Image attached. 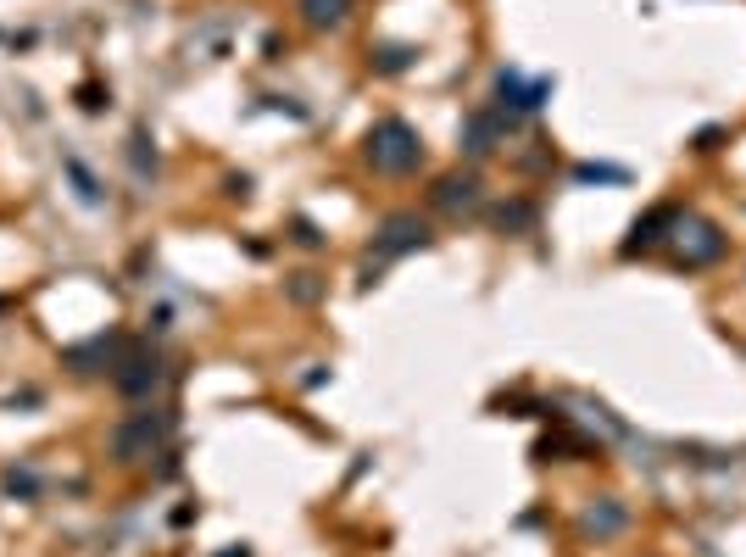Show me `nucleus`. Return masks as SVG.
Returning <instances> with one entry per match:
<instances>
[{"label": "nucleus", "mask_w": 746, "mask_h": 557, "mask_svg": "<svg viewBox=\"0 0 746 557\" xmlns=\"http://www.w3.org/2000/svg\"><path fill=\"white\" fill-rule=\"evenodd\" d=\"M418 162H424V139H418L412 123L401 117H385L368 128V168L385 173V178H407Z\"/></svg>", "instance_id": "nucleus-1"}, {"label": "nucleus", "mask_w": 746, "mask_h": 557, "mask_svg": "<svg viewBox=\"0 0 746 557\" xmlns=\"http://www.w3.org/2000/svg\"><path fill=\"white\" fill-rule=\"evenodd\" d=\"M167 435H173V418L167 412H134V418H123V424L107 435V451H112V462L134 469V462H146L151 451H162Z\"/></svg>", "instance_id": "nucleus-2"}, {"label": "nucleus", "mask_w": 746, "mask_h": 557, "mask_svg": "<svg viewBox=\"0 0 746 557\" xmlns=\"http://www.w3.org/2000/svg\"><path fill=\"white\" fill-rule=\"evenodd\" d=\"M112 385H117L128 401H146V396L162 385V357L146 351V346H139V351H123L117 368H112Z\"/></svg>", "instance_id": "nucleus-3"}, {"label": "nucleus", "mask_w": 746, "mask_h": 557, "mask_svg": "<svg viewBox=\"0 0 746 557\" xmlns=\"http://www.w3.org/2000/svg\"><path fill=\"white\" fill-rule=\"evenodd\" d=\"M418 246H430V223L418 218V212H396V218H385L380 223V235H373V257H407V251H418Z\"/></svg>", "instance_id": "nucleus-4"}, {"label": "nucleus", "mask_w": 746, "mask_h": 557, "mask_svg": "<svg viewBox=\"0 0 746 557\" xmlns=\"http://www.w3.org/2000/svg\"><path fill=\"white\" fill-rule=\"evenodd\" d=\"M496 96H501V107H507V112H535V107L551 96V78L524 84L519 73H496Z\"/></svg>", "instance_id": "nucleus-5"}, {"label": "nucleus", "mask_w": 746, "mask_h": 557, "mask_svg": "<svg viewBox=\"0 0 746 557\" xmlns=\"http://www.w3.org/2000/svg\"><path fill=\"white\" fill-rule=\"evenodd\" d=\"M430 201H435L440 212H474V207H480V178H474V173H446L435 190H430Z\"/></svg>", "instance_id": "nucleus-6"}, {"label": "nucleus", "mask_w": 746, "mask_h": 557, "mask_svg": "<svg viewBox=\"0 0 746 557\" xmlns=\"http://www.w3.org/2000/svg\"><path fill=\"white\" fill-rule=\"evenodd\" d=\"M680 246H685V262L696 268V262H713L724 251V235H719L713 223H703V218H685L680 223Z\"/></svg>", "instance_id": "nucleus-7"}, {"label": "nucleus", "mask_w": 746, "mask_h": 557, "mask_svg": "<svg viewBox=\"0 0 746 557\" xmlns=\"http://www.w3.org/2000/svg\"><path fill=\"white\" fill-rule=\"evenodd\" d=\"M496 134H501V117H496V112H474L469 123H462V151L485 157V151L496 146Z\"/></svg>", "instance_id": "nucleus-8"}, {"label": "nucleus", "mask_w": 746, "mask_h": 557, "mask_svg": "<svg viewBox=\"0 0 746 557\" xmlns=\"http://www.w3.org/2000/svg\"><path fill=\"white\" fill-rule=\"evenodd\" d=\"M669 223H680V207H658L646 223H635V235L624 240V257H635V251H646V246H658Z\"/></svg>", "instance_id": "nucleus-9"}, {"label": "nucleus", "mask_w": 746, "mask_h": 557, "mask_svg": "<svg viewBox=\"0 0 746 557\" xmlns=\"http://www.w3.org/2000/svg\"><path fill=\"white\" fill-rule=\"evenodd\" d=\"M307 28H340L351 17V0H301Z\"/></svg>", "instance_id": "nucleus-10"}, {"label": "nucleus", "mask_w": 746, "mask_h": 557, "mask_svg": "<svg viewBox=\"0 0 746 557\" xmlns=\"http://www.w3.org/2000/svg\"><path fill=\"white\" fill-rule=\"evenodd\" d=\"M412 57L418 51H407V45H385V51L373 57V67H380V73H401V67H412Z\"/></svg>", "instance_id": "nucleus-11"}, {"label": "nucleus", "mask_w": 746, "mask_h": 557, "mask_svg": "<svg viewBox=\"0 0 746 557\" xmlns=\"http://www.w3.org/2000/svg\"><path fill=\"white\" fill-rule=\"evenodd\" d=\"M78 107H84V112H101V107H107V89H101V84H84V89H78Z\"/></svg>", "instance_id": "nucleus-12"}, {"label": "nucleus", "mask_w": 746, "mask_h": 557, "mask_svg": "<svg viewBox=\"0 0 746 557\" xmlns=\"http://www.w3.org/2000/svg\"><path fill=\"white\" fill-rule=\"evenodd\" d=\"M7 491H12V496H34V491H39V480H34L28 469H23V474L12 469V474H7Z\"/></svg>", "instance_id": "nucleus-13"}, {"label": "nucleus", "mask_w": 746, "mask_h": 557, "mask_svg": "<svg viewBox=\"0 0 746 557\" xmlns=\"http://www.w3.org/2000/svg\"><path fill=\"white\" fill-rule=\"evenodd\" d=\"M496 223H501V228H507V223H512V228H524V223H530V207H501Z\"/></svg>", "instance_id": "nucleus-14"}, {"label": "nucleus", "mask_w": 746, "mask_h": 557, "mask_svg": "<svg viewBox=\"0 0 746 557\" xmlns=\"http://www.w3.org/2000/svg\"><path fill=\"white\" fill-rule=\"evenodd\" d=\"M296 301H318V285H312V273H296V285H290Z\"/></svg>", "instance_id": "nucleus-15"}, {"label": "nucleus", "mask_w": 746, "mask_h": 557, "mask_svg": "<svg viewBox=\"0 0 746 557\" xmlns=\"http://www.w3.org/2000/svg\"><path fill=\"white\" fill-rule=\"evenodd\" d=\"M580 178H624L619 168H580Z\"/></svg>", "instance_id": "nucleus-16"}, {"label": "nucleus", "mask_w": 746, "mask_h": 557, "mask_svg": "<svg viewBox=\"0 0 746 557\" xmlns=\"http://www.w3.org/2000/svg\"><path fill=\"white\" fill-rule=\"evenodd\" d=\"M0 312H7V301H0Z\"/></svg>", "instance_id": "nucleus-17"}]
</instances>
